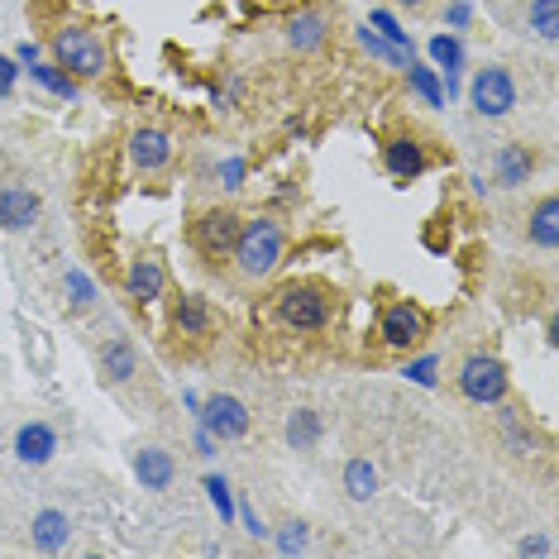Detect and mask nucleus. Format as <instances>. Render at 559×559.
<instances>
[{
    "label": "nucleus",
    "instance_id": "obj_22",
    "mask_svg": "<svg viewBox=\"0 0 559 559\" xmlns=\"http://www.w3.org/2000/svg\"><path fill=\"white\" fill-rule=\"evenodd\" d=\"M101 364H106L110 383H129V378H134V349H129V340H110L106 354H101Z\"/></svg>",
    "mask_w": 559,
    "mask_h": 559
},
{
    "label": "nucleus",
    "instance_id": "obj_13",
    "mask_svg": "<svg viewBox=\"0 0 559 559\" xmlns=\"http://www.w3.org/2000/svg\"><path fill=\"white\" fill-rule=\"evenodd\" d=\"M53 450H58V435H53L48 426H39V421H34V426H24L20 435H15V454H20L24 464H48Z\"/></svg>",
    "mask_w": 559,
    "mask_h": 559
},
{
    "label": "nucleus",
    "instance_id": "obj_31",
    "mask_svg": "<svg viewBox=\"0 0 559 559\" xmlns=\"http://www.w3.org/2000/svg\"><path fill=\"white\" fill-rule=\"evenodd\" d=\"M301 545H306V526H301V521H292V526L278 536V550H282V555H297Z\"/></svg>",
    "mask_w": 559,
    "mask_h": 559
},
{
    "label": "nucleus",
    "instance_id": "obj_5",
    "mask_svg": "<svg viewBox=\"0 0 559 559\" xmlns=\"http://www.w3.org/2000/svg\"><path fill=\"white\" fill-rule=\"evenodd\" d=\"M469 101H473L478 115L502 120V115L516 106V86H512V77H507L502 67H483V72L473 77V86H469Z\"/></svg>",
    "mask_w": 559,
    "mask_h": 559
},
{
    "label": "nucleus",
    "instance_id": "obj_2",
    "mask_svg": "<svg viewBox=\"0 0 559 559\" xmlns=\"http://www.w3.org/2000/svg\"><path fill=\"white\" fill-rule=\"evenodd\" d=\"M53 53H58V67H67V77H101L106 72V43L86 24L58 29L53 34Z\"/></svg>",
    "mask_w": 559,
    "mask_h": 559
},
{
    "label": "nucleus",
    "instance_id": "obj_27",
    "mask_svg": "<svg viewBox=\"0 0 559 559\" xmlns=\"http://www.w3.org/2000/svg\"><path fill=\"white\" fill-rule=\"evenodd\" d=\"M407 72H411V86L426 96V106H440V101H445V91H440V82H435V72H430V67H416V63H411Z\"/></svg>",
    "mask_w": 559,
    "mask_h": 559
},
{
    "label": "nucleus",
    "instance_id": "obj_7",
    "mask_svg": "<svg viewBox=\"0 0 559 559\" xmlns=\"http://www.w3.org/2000/svg\"><path fill=\"white\" fill-rule=\"evenodd\" d=\"M201 426L211 430V435H220V440H239V435L249 430V411H244V402H239V397L215 392V397H206V402H201Z\"/></svg>",
    "mask_w": 559,
    "mask_h": 559
},
{
    "label": "nucleus",
    "instance_id": "obj_1",
    "mask_svg": "<svg viewBox=\"0 0 559 559\" xmlns=\"http://www.w3.org/2000/svg\"><path fill=\"white\" fill-rule=\"evenodd\" d=\"M235 263L244 278H268L282 258V225L268 220V215H254V220H239V239H235Z\"/></svg>",
    "mask_w": 559,
    "mask_h": 559
},
{
    "label": "nucleus",
    "instance_id": "obj_26",
    "mask_svg": "<svg viewBox=\"0 0 559 559\" xmlns=\"http://www.w3.org/2000/svg\"><path fill=\"white\" fill-rule=\"evenodd\" d=\"M531 29L540 39L550 43L559 34V15H555V0H531Z\"/></svg>",
    "mask_w": 559,
    "mask_h": 559
},
{
    "label": "nucleus",
    "instance_id": "obj_32",
    "mask_svg": "<svg viewBox=\"0 0 559 559\" xmlns=\"http://www.w3.org/2000/svg\"><path fill=\"white\" fill-rule=\"evenodd\" d=\"M402 373H407V378H416L421 387H435V359H416V364H407Z\"/></svg>",
    "mask_w": 559,
    "mask_h": 559
},
{
    "label": "nucleus",
    "instance_id": "obj_3",
    "mask_svg": "<svg viewBox=\"0 0 559 559\" xmlns=\"http://www.w3.org/2000/svg\"><path fill=\"white\" fill-rule=\"evenodd\" d=\"M278 321L287 325V330H297V335L321 330V325L330 321V297H325L316 282H287L278 292Z\"/></svg>",
    "mask_w": 559,
    "mask_h": 559
},
{
    "label": "nucleus",
    "instance_id": "obj_30",
    "mask_svg": "<svg viewBox=\"0 0 559 559\" xmlns=\"http://www.w3.org/2000/svg\"><path fill=\"white\" fill-rule=\"evenodd\" d=\"M373 24H378V39L397 43V48H411V34H407V29H402L397 20H392L387 10H373Z\"/></svg>",
    "mask_w": 559,
    "mask_h": 559
},
{
    "label": "nucleus",
    "instance_id": "obj_33",
    "mask_svg": "<svg viewBox=\"0 0 559 559\" xmlns=\"http://www.w3.org/2000/svg\"><path fill=\"white\" fill-rule=\"evenodd\" d=\"M220 182H225L230 192L244 187V163H239V158H225V163H220Z\"/></svg>",
    "mask_w": 559,
    "mask_h": 559
},
{
    "label": "nucleus",
    "instance_id": "obj_9",
    "mask_svg": "<svg viewBox=\"0 0 559 559\" xmlns=\"http://www.w3.org/2000/svg\"><path fill=\"white\" fill-rule=\"evenodd\" d=\"M163 282H168V273H163L158 258H134L129 263V278H125V297L134 306H153V301L163 297Z\"/></svg>",
    "mask_w": 559,
    "mask_h": 559
},
{
    "label": "nucleus",
    "instance_id": "obj_16",
    "mask_svg": "<svg viewBox=\"0 0 559 559\" xmlns=\"http://www.w3.org/2000/svg\"><path fill=\"white\" fill-rule=\"evenodd\" d=\"M177 330L192 335V340L211 335V306H206V297H182L177 301Z\"/></svg>",
    "mask_w": 559,
    "mask_h": 559
},
{
    "label": "nucleus",
    "instance_id": "obj_34",
    "mask_svg": "<svg viewBox=\"0 0 559 559\" xmlns=\"http://www.w3.org/2000/svg\"><path fill=\"white\" fill-rule=\"evenodd\" d=\"M15 77H20V63L15 58H0V96L15 91Z\"/></svg>",
    "mask_w": 559,
    "mask_h": 559
},
{
    "label": "nucleus",
    "instance_id": "obj_4",
    "mask_svg": "<svg viewBox=\"0 0 559 559\" xmlns=\"http://www.w3.org/2000/svg\"><path fill=\"white\" fill-rule=\"evenodd\" d=\"M459 392L469 402H478V407H497L507 397V368H502V359H493V354L464 359V368H459Z\"/></svg>",
    "mask_w": 559,
    "mask_h": 559
},
{
    "label": "nucleus",
    "instance_id": "obj_11",
    "mask_svg": "<svg viewBox=\"0 0 559 559\" xmlns=\"http://www.w3.org/2000/svg\"><path fill=\"white\" fill-rule=\"evenodd\" d=\"M383 163L392 177H402V182H416L421 172H426V149L411 139V134H397V139H387L383 149Z\"/></svg>",
    "mask_w": 559,
    "mask_h": 559
},
{
    "label": "nucleus",
    "instance_id": "obj_38",
    "mask_svg": "<svg viewBox=\"0 0 559 559\" xmlns=\"http://www.w3.org/2000/svg\"><path fill=\"white\" fill-rule=\"evenodd\" d=\"M397 5H426V0H397Z\"/></svg>",
    "mask_w": 559,
    "mask_h": 559
},
{
    "label": "nucleus",
    "instance_id": "obj_20",
    "mask_svg": "<svg viewBox=\"0 0 559 559\" xmlns=\"http://www.w3.org/2000/svg\"><path fill=\"white\" fill-rule=\"evenodd\" d=\"M430 53H435V63L445 67V82H450V96L459 91V63H464V48H459V39H450V34H435L430 39Z\"/></svg>",
    "mask_w": 559,
    "mask_h": 559
},
{
    "label": "nucleus",
    "instance_id": "obj_28",
    "mask_svg": "<svg viewBox=\"0 0 559 559\" xmlns=\"http://www.w3.org/2000/svg\"><path fill=\"white\" fill-rule=\"evenodd\" d=\"M67 301H72L77 311H82V306H91V301H96V287H91V278H86V273H77V268L67 273Z\"/></svg>",
    "mask_w": 559,
    "mask_h": 559
},
{
    "label": "nucleus",
    "instance_id": "obj_37",
    "mask_svg": "<svg viewBox=\"0 0 559 559\" xmlns=\"http://www.w3.org/2000/svg\"><path fill=\"white\" fill-rule=\"evenodd\" d=\"M445 20H450V24H464V20H469V5H450V15H445Z\"/></svg>",
    "mask_w": 559,
    "mask_h": 559
},
{
    "label": "nucleus",
    "instance_id": "obj_19",
    "mask_svg": "<svg viewBox=\"0 0 559 559\" xmlns=\"http://www.w3.org/2000/svg\"><path fill=\"white\" fill-rule=\"evenodd\" d=\"M526 177H531V153L521 149V144H507V149L497 153V182L502 187H516Z\"/></svg>",
    "mask_w": 559,
    "mask_h": 559
},
{
    "label": "nucleus",
    "instance_id": "obj_15",
    "mask_svg": "<svg viewBox=\"0 0 559 559\" xmlns=\"http://www.w3.org/2000/svg\"><path fill=\"white\" fill-rule=\"evenodd\" d=\"M67 536H72V521H67L63 512H39L34 516V545H39V550L53 555V550H63L67 545Z\"/></svg>",
    "mask_w": 559,
    "mask_h": 559
},
{
    "label": "nucleus",
    "instance_id": "obj_23",
    "mask_svg": "<svg viewBox=\"0 0 559 559\" xmlns=\"http://www.w3.org/2000/svg\"><path fill=\"white\" fill-rule=\"evenodd\" d=\"M344 488H349V497H354V502L373 497V493H378V469H373L368 459H354V464L344 469Z\"/></svg>",
    "mask_w": 559,
    "mask_h": 559
},
{
    "label": "nucleus",
    "instance_id": "obj_18",
    "mask_svg": "<svg viewBox=\"0 0 559 559\" xmlns=\"http://www.w3.org/2000/svg\"><path fill=\"white\" fill-rule=\"evenodd\" d=\"M531 239H536L540 249H555L559 244V201L555 196H545L531 215Z\"/></svg>",
    "mask_w": 559,
    "mask_h": 559
},
{
    "label": "nucleus",
    "instance_id": "obj_24",
    "mask_svg": "<svg viewBox=\"0 0 559 559\" xmlns=\"http://www.w3.org/2000/svg\"><path fill=\"white\" fill-rule=\"evenodd\" d=\"M359 43H364L373 58H383V63H392V67H411V63H416V58H411V48H397V43L378 39L373 29H359Z\"/></svg>",
    "mask_w": 559,
    "mask_h": 559
},
{
    "label": "nucleus",
    "instance_id": "obj_8",
    "mask_svg": "<svg viewBox=\"0 0 559 559\" xmlns=\"http://www.w3.org/2000/svg\"><path fill=\"white\" fill-rule=\"evenodd\" d=\"M235 239H239V215L235 211H206L201 220H196V249L201 254H230L235 249Z\"/></svg>",
    "mask_w": 559,
    "mask_h": 559
},
{
    "label": "nucleus",
    "instance_id": "obj_12",
    "mask_svg": "<svg viewBox=\"0 0 559 559\" xmlns=\"http://www.w3.org/2000/svg\"><path fill=\"white\" fill-rule=\"evenodd\" d=\"M34 215H39V196L29 192V187H5L0 192V225L5 230H29Z\"/></svg>",
    "mask_w": 559,
    "mask_h": 559
},
{
    "label": "nucleus",
    "instance_id": "obj_35",
    "mask_svg": "<svg viewBox=\"0 0 559 559\" xmlns=\"http://www.w3.org/2000/svg\"><path fill=\"white\" fill-rule=\"evenodd\" d=\"M15 63H39V48H34V43H20V48H15Z\"/></svg>",
    "mask_w": 559,
    "mask_h": 559
},
{
    "label": "nucleus",
    "instance_id": "obj_14",
    "mask_svg": "<svg viewBox=\"0 0 559 559\" xmlns=\"http://www.w3.org/2000/svg\"><path fill=\"white\" fill-rule=\"evenodd\" d=\"M134 473H139V483H144V488L163 493V488L172 483V454L158 450V445H149V450H139V459H134Z\"/></svg>",
    "mask_w": 559,
    "mask_h": 559
},
{
    "label": "nucleus",
    "instance_id": "obj_25",
    "mask_svg": "<svg viewBox=\"0 0 559 559\" xmlns=\"http://www.w3.org/2000/svg\"><path fill=\"white\" fill-rule=\"evenodd\" d=\"M287 440H292L297 450H311V445L321 440V416H316V411H297V416L287 421Z\"/></svg>",
    "mask_w": 559,
    "mask_h": 559
},
{
    "label": "nucleus",
    "instance_id": "obj_21",
    "mask_svg": "<svg viewBox=\"0 0 559 559\" xmlns=\"http://www.w3.org/2000/svg\"><path fill=\"white\" fill-rule=\"evenodd\" d=\"M29 77H34L43 91H53L58 101H72V96H77V82H72L67 72H58L53 63H29Z\"/></svg>",
    "mask_w": 559,
    "mask_h": 559
},
{
    "label": "nucleus",
    "instance_id": "obj_10",
    "mask_svg": "<svg viewBox=\"0 0 559 559\" xmlns=\"http://www.w3.org/2000/svg\"><path fill=\"white\" fill-rule=\"evenodd\" d=\"M129 158L144 172H163L172 163V139L163 129H134L129 134Z\"/></svg>",
    "mask_w": 559,
    "mask_h": 559
},
{
    "label": "nucleus",
    "instance_id": "obj_29",
    "mask_svg": "<svg viewBox=\"0 0 559 559\" xmlns=\"http://www.w3.org/2000/svg\"><path fill=\"white\" fill-rule=\"evenodd\" d=\"M206 493H211V502H215V512H220V521H230L235 516V497H230V483L225 478H206Z\"/></svg>",
    "mask_w": 559,
    "mask_h": 559
},
{
    "label": "nucleus",
    "instance_id": "obj_36",
    "mask_svg": "<svg viewBox=\"0 0 559 559\" xmlns=\"http://www.w3.org/2000/svg\"><path fill=\"white\" fill-rule=\"evenodd\" d=\"M545 550H550L545 540H521V555H545Z\"/></svg>",
    "mask_w": 559,
    "mask_h": 559
},
{
    "label": "nucleus",
    "instance_id": "obj_6",
    "mask_svg": "<svg viewBox=\"0 0 559 559\" xmlns=\"http://www.w3.org/2000/svg\"><path fill=\"white\" fill-rule=\"evenodd\" d=\"M383 344L387 349H416V344L426 340V311L421 306H411V301H392L383 311Z\"/></svg>",
    "mask_w": 559,
    "mask_h": 559
},
{
    "label": "nucleus",
    "instance_id": "obj_17",
    "mask_svg": "<svg viewBox=\"0 0 559 559\" xmlns=\"http://www.w3.org/2000/svg\"><path fill=\"white\" fill-rule=\"evenodd\" d=\"M287 43H292L297 53H311V48H321V43H325V20L316 15V10L297 15V20L287 24Z\"/></svg>",
    "mask_w": 559,
    "mask_h": 559
}]
</instances>
